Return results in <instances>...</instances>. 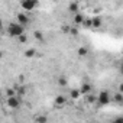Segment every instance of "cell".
<instances>
[{"instance_id":"cell-1","label":"cell","mask_w":123,"mask_h":123,"mask_svg":"<svg viewBox=\"0 0 123 123\" xmlns=\"http://www.w3.org/2000/svg\"><path fill=\"white\" fill-rule=\"evenodd\" d=\"M7 33H9L12 38H19L20 35L25 33V26L20 25L19 22H12V23H9V26H7Z\"/></svg>"},{"instance_id":"cell-2","label":"cell","mask_w":123,"mask_h":123,"mask_svg":"<svg viewBox=\"0 0 123 123\" xmlns=\"http://www.w3.org/2000/svg\"><path fill=\"white\" fill-rule=\"evenodd\" d=\"M39 6V0H20V7L25 12H32Z\"/></svg>"},{"instance_id":"cell-3","label":"cell","mask_w":123,"mask_h":123,"mask_svg":"<svg viewBox=\"0 0 123 123\" xmlns=\"http://www.w3.org/2000/svg\"><path fill=\"white\" fill-rule=\"evenodd\" d=\"M6 104H7V107H9V109L16 110V109H19V106H20V97H19V96H16V94H13V96H7Z\"/></svg>"},{"instance_id":"cell-4","label":"cell","mask_w":123,"mask_h":123,"mask_svg":"<svg viewBox=\"0 0 123 123\" xmlns=\"http://www.w3.org/2000/svg\"><path fill=\"white\" fill-rule=\"evenodd\" d=\"M110 94L107 93V91H101L100 94H98V97H97V101H98V104L100 106H106V104H109L110 103Z\"/></svg>"},{"instance_id":"cell-5","label":"cell","mask_w":123,"mask_h":123,"mask_svg":"<svg viewBox=\"0 0 123 123\" xmlns=\"http://www.w3.org/2000/svg\"><path fill=\"white\" fill-rule=\"evenodd\" d=\"M16 19H18L16 22H19V23L23 25V26H26V25L31 22V19H29V16H28L26 13H19V15L16 16Z\"/></svg>"},{"instance_id":"cell-6","label":"cell","mask_w":123,"mask_h":123,"mask_svg":"<svg viewBox=\"0 0 123 123\" xmlns=\"http://www.w3.org/2000/svg\"><path fill=\"white\" fill-rule=\"evenodd\" d=\"M55 106L56 107H62V106H65V103H67V100H65V97L64 96H58L56 98H55Z\"/></svg>"},{"instance_id":"cell-7","label":"cell","mask_w":123,"mask_h":123,"mask_svg":"<svg viewBox=\"0 0 123 123\" xmlns=\"http://www.w3.org/2000/svg\"><path fill=\"white\" fill-rule=\"evenodd\" d=\"M90 91H91V86H90V84H83V86H81V88H80V93H81L83 96L88 94Z\"/></svg>"},{"instance_id":"cell-8","label":"cell","mask_w":123,"mask_h":123,"mask_svg":"<svg viewBox=\"0 0 123 123\" xmlns=\"http://www.w3.org/2000/svg\"><path fill=\"white\" fill-rule=\"evenodd\" d=\"M83 20H84V16H83L81 13H78V12H77V13H75V16H74V23H75V25H81V23H83Z\"/></svg>"},{"instance_id":"cell-9","label":"cell","mask_w":123,"mask_h":123,"mask_svg":"<svg viewBox=\"0 0 123 123\" xmlns=\"http://www.w3.org/2000/svg\"><path fill=\"white\" fill-rule=\"evenodd\" d=\"M100 25H101L100 18H93L91 19V28H100Z\"/></svg>"},{"instance_id":"cell-10","label":"cell","mask_w":123,"mask_h":123,"mask_svg":"<svg viewBox=\"0 0 123 123\" xmlns=\"http://www.w3.org/2000/svg\"><path fill=\"white\" fill-rule=\"evenodd\" d=\"M70 96H71L73 100H77V98L81 96V93H80V90H71V94H70Z\"/></svg>"},{"instance_id":"cell-11","label":"cell","mask_w":123,"mask_h":123,"mask_svg":"<svg viewBox=\"0 0 123 123\" xmlns=\"http://www.w3.org/2000/svg\"><path fill=\"white\" fill-rule=\"evenodd\" d=\"M70 12L77 13V12H78V3H71V5H70Z\"/></svg>"},{"instance_id":"cell-12","label":"cell","mask_w":123,"mask_h":123,"mask_svg":"<svg viewBox=\"0 0 123 123\" xmlns=\"http://www.w3.org/2000/svg\"><path fill=\"white\" fill-rule=\"evenodd\" d=\"M77 52H78V55H80V56H84V55H87V54H88L87 48H80V49H78Z\"/></svg>"},{"instance_id":"cell-13","label":"cell","mask_w":123,"mask_h":123,"mask_svg":"<svg viewBox=\"0 0 123 123\" xmlns=\"http://www.w3.org/2000/svg\"><path fill=\"white\" fill-rule=\"evenodd\" d=\"M83 23H84V26L91 28V19H84V20H83Z\"/></svg>"},{"instance_id":"cell-14","label":"cell","mask_w":123,"mask_h":123,"mask_svg":"<svg viewBox=\"0 0 123 123\" xmlns=\"http://www.w3.org/2000/svg\"><path fill=\"white\" fill-rule=\"evenodd\" d=\"M6 94H7V96H13V94H15V90H13V88H7V90H6Z\"/></svg>"},{"instance_id":"cell-15","label":"cell","mask_w":123,"mask_h":123,"mask_svg":"<svg viewBox=\"0 0 123 123\" xmlns=\"http://www.w3.org/2000/svg\"><path fill=\"white\" fill-rule=\"evenodd\" d=\"M59 84H61V86H67V80L61 77V78H59Z\"/></svg>"},{"instance_id":"cell-16","label":"cell","mask_w":123,"mask_h":123,"mask_svg":"<svg viewBox=\"0 0 123 123\" xmlns=\"http://www.w3.org/2000/svg\"><path fill=\"white\" fill-rule=\"evenodd\" d=\"M0 31H3V22H2V19H0Z\"/></svg>"},{"instance_id":"cell-17","label":"cell","mask_w":123,"mask_h":123,"mask_svg":"<svg viewBox=\"0 0 123 123\" xmlns=\"http://www.w3.org/2000/svg\"><path fill=\"white\" fill-rule=\"evenodd\" d=\"M0 58H2V51H0Z\"/></svg>"}]
</instances>
